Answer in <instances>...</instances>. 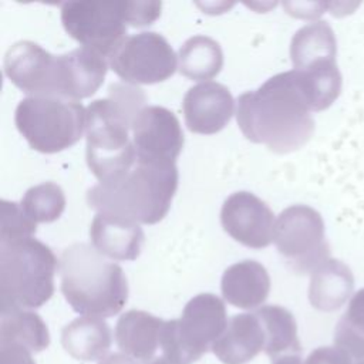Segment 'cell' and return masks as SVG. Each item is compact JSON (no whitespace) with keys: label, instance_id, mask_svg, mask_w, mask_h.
<instances>
[{"label":"cell","instance_id":"1","mask_svg":"<svg viewBox=\"0 0 364 364\" xmlns=\"http://www.w3.org/2000/svg\"><path fill=\"white\" fill-rule=\"evenodd\" d=\"M311 112L291 70L270 77L255 91L243 92L237 98L236 119L249 141L276 154H289L313 136Z\"/></svg>","mask_w":364,"mask_h":364},{"label":"cell","instance_id":"2","mask_svg":"<svg viewBox=\"0 0 364 364\" xmlns=\"http://www.w3.org/2000/svg\"><path fill=\"white\" fill-rule=\"evenodd\" d=\"M144 90L128 82H112L105 98L90 102L87 112L88 168L98 182H108L129 171L136 162L132 125L146 107Z\"/></svg>","mask_w":364,"mask_h":364},{"label":"cell","instance_id":"3","mask_svg":"<svg viewBox=\"0 0 364 364\" xmlns=\"http://www.w3.org/2000/svg\"><path fill=\"white\" fill-rule=\"evenodd\" d=\"M176 188L175 164L136 161L121 176L90 188L87 203L97 213L154 225L166 216Z\"/></svg>","mask_w":364,"mask_h":364},{"label":"cell","instance_id":"4","mask_svg":"<svg viewBox=\"0 0 364 364\" xmlns=\"http://www.w3.org/2000/svg\"><path fill=\"white\" fill-rule=\"evenodd\" d=\"M60 287L74 311L88 317H112L128 300L124 270L92 245L73 243L58 259Z\"/></svg>","mask_w":364,"mask_h":364},{"label":"cell","instance_id":"5","mask_svg":"<svg viewBox=\"0 0 364 364\" xmlns=\"http://www.w3.org/2000/svg\"><path fill=\"white\" fill-rule=\"evenodd\" d=\"M58 260L36 237L0 243V311L41 307L54 293Z\"/></svg>","mask_w":364,"mask_h":364},{"label":"cell","instance_id":"6","mask_svg":"<svg viewBox=\"0 0 364 364\" xmlns=\"http://www.w3.org/2000/svg\"><path fill=\"white\" fill-rule=\"evenodd\" d=\"M14 124L33 149L55 154L81 139L87 127V112L75 100L34 95L18 102Z\"/></svg>","mask_w":364,"mask_h":364},{"label":"cell","instance_id":"7","mask_svg":"<svg viewBox=\"0 0 364 364\" xmlns=\"http://www.w3.org/2000/svg\"><path fill=\"white\" fill-rule=\"evenodd\" d=\"M226 307L220 297L200 293L183 307L182 316L164 323L161 336L162 357L173 364L198 361L228 326Z\"/></svg>","mask_w":364,"mask_h":364},{"label":"cell","instance_id":"8","mask_svg":"<svg viewBox=\"0 0 364 364\" xmlns=\"http://www.w3.org/2000/svg\"><path fill=\"white\" fill-rule=\"evenodd\" d=\"M273 242L287 266L299 274L313 273L330 259L321 215L307 205H291L280 212Z\"/></svg>","mask_w":364,"mask_h":364},{"label":"cell","instance_id":"9","mask_svg":"<svg viewBox=\"0 0 364 364\" xmlns=\"http://www.w3.org/2000/svg\"><path fill=\"white\" fill-rule=\"evenodd\" d=\"M64 30L107 60L127 38L125 0H77L61 4Z\"/></svg>","mask_w":364,"mask_h":364},{"label":"cell","instance_id":"10","mask_svg":"<svg viewBox=\"0 0 364 364\" xmlns=\"http://www.w3.org/2000/svg\"><path fill=\"white\" fill-rule=\"evenodd\" d=\"M109 68L128 84H156L173 75L178 55L166 38L154 31L128 36L108 57Z\"/></svg>","mask_w":364,"mask_h":364},{"label":"cell","instance_id":"11","mask_svg":"<svg viewBox=\"0 0 364 364\" xmlns=\"http://www.w3.org/2000/svg\"><path fill=\"white\" fill-rule=\"evenodd\" d=\"M4 73L28 97L67 98L64 55H53L34 41L23 40L9 47L4 55Z\"/></svg>","mask_w":364,"mask_h":364},{"label":"cell","instance_id":"12","mask_svg":"<svg viewBox=\"0 0 364 364\" xmlns=\"http://www.w3.org/2000/svg\"><path fill=\"white\" fill-rule=\"evenodd\" d=\"M136 161L175 164L183 148V134L176 115L158 105L145 107L132 125Z\"/></svg>","mask_w":364,"mask_h":364},{"label":"cell","instance_id":"13","mask_svg":"<svg viewBox=\"0 0 364 364\" xmlns=\"http://www.w3.org/2000/svg\"><path fill=\"white\" fill-rule=\"evenodd\" d=\"M223 230L236 242L252 249L267 247L273 242L274 215L272 209L247 191L226 198L220 209Z\"/></svg>","mask_w":364,"mask_h":364},{"label":"cell","instance_id":"14","mask_svg":"<svg viewBox=\"0 0 364 364\" xmlns=\"http://www.w3.org/2000/svg\"><path fill=\"white\" fill-rule=\"evenodd\" d=\"M185 124L191 132L210 135L223 129L230 121L235 101L228 87L205 81L191 87L183 97Z\"/></svg>","mask_w":364,"mask_h":364},{"label":"cell","instance_id":"15","mask_svg":"<svg viewBox=\"0 0 364 364\" xmlns=\"http://www.w3.org/2000/svg\"><path fill=\"white\" fill-rule=\"evenodd\" d=\"M266 334L256 313L233 316L223 334L213 343L212 351L223 364H246L262 350L264 351Z\"/></svg>","mask_w":364,"mask_h":364},{"label":"cell","instance_id":"16","mask_svg":"<svg viewBox=\"0 0 364 364\" xmlns=\"http://www.w3.org/2000/svg\"><path fill=\"white\" fill-rule=\"evenodd\" d=\"M90 237L92 246L109 260H135L145 236L139 223L97 213L90 226Z\"/></svg>","mask_w":364,"mask_h":364},{"label":"cell","instance_id":"17","mask_svg":"<svg viewBox=\"0 0 364 364\" xmlns=\"http://www.w3.org/2000/svg\"><path fill=\"white\" fill-rule=\"evenodd\" d=\"M164 320L142 310H128L117 321L115 341L127 355L151 364L161 348Z\"/></svg>","mask_w":364,"mask_h":364},{"label":"cell","instance_id":"18","mask_svg":"<svg viewBox=\"0 0 364 364\" xmlns=\"http://www.w3.org/2000/svg\"><path fill=\"white\" fill-rule=\"evenodd\" d=\"M223 299L239 309L250 310L262 306L270 291V277L256 260H242L229 266L222 276Z\"/></svg>","mask_w":364,"mask_h":364},{"label":"cell","instance_id":"19","mask_svg":"<svg viewBox=\"0 0 364 364\" xmlns=\"http://www.w3.org/2000/svg\"><path fill=\"white\" fill-rule=\"evenodd\" d=\"M354 290V276L347 264L327 259L313 273L309 286L310 304L320 311L338 310Z\"/></svg>","mask_w":364,"mask_h":364},{"label":"cell","instance_id":"20","mask_svg":"<svg viewBox=\"0 0 364 364\" xmlns=\"http://www.w3.org/2000/svg\"><path fill=\"white\" fill-rule=\"evenodd\" d=\"M64 350L81 361H95L107 357L112 337L108 324L98 317L74 318L61 331Z\"/></svg>","mask_w":364,"mask_h":364},{"label":"cell","instance_id":"21","mask_svg":"<svg viewBox=\"0 0 364 364\" xmlns=\"http://www.w3.org/2000/svg\"><path fill=\"white\" fill-rule=\"evenodd\" d=\"M336 37L327 21L318 20L299 28L290 43L293 70H304L316 64L336 61Z\"/></svg>","mask_w":364,"mask_h":364},{"label":"cell","instance_id":"22","mask_svg":"<svg viewBox=\"0 0 364 364\" xmlns=\"http://www.w3.org/2000/svg\"><path fill=\"white\" fill-rule=\"evenodd\" d=\"M223 65V53L219 43L208 36L188 38L178 51L179 73L198 81H206L218 75Z\"/></svg>","mask_w":364,"mask_h":364},{"label":"cell","instance_id":"23","mask_svg":"<svg viewBox=\"0 0 364 364\" xmlns=\"http://www.w3.org/2000/svg\"><path fill=\"white\" fill-rule=\"evenodd\" d=\"M264 328L266 346L264 353L270 360L301 353V346L297 337V324L293 314L282 306H262L255 311Z\"/></svg>","mask_w":364,"mask_h":364},{"label":"cell","instance_id":"24","mask_svg":"<svg viewBox=\"0 0 364 364\" xmlns=\"http://www.w3.org/2000/svg\"><path fill=\"white\" fill-rule=\"evenodd\" d=\"M293 71L311 111H323L328 108L340 95L341 74L336 61H327Z\"/></svg>","mask_w":364,"mask_h":364},{"label":"cell","instance_id":"25","mask_svg":"<svg viewBox=\"0 0 364 364\" xmlns=\"http://www.w3.org/2000/svg\"><path fill=\"white\" fill-rule=\"evenodd\" d=\"M0 341L16 343L33 353L46 350L50 344V334L43 318L30 310L1 313Z\"/></svg>","mask_w":364,"mask_h":364},{"label":"cell","instance_id":"26","mask_svg":"<svg viewBox=\"0 0 364 364\" xmlns=\"http://www.w3.org/2000/svg\"><path fill=\"white\" fill-rule=\"evenodd\" d=\"M334 344L347 351L357 361L364 360V289L350 300L334 330Z\"/></svg>","mask_w":364,"mask_h":364},{"label":"cell","instance_id":"27","mask_svg":"<svg viewBox=\"0 0 364 364\" xmlns=\"http://www.w3.org/2000/svg\"><path fill=\"white\" fill-rule=\"evenodd\" d=\"M23 210L36 223L57 220L65 209V195L54 182H43L30 188L21 202Z\"/></svg>","mask_w":364,"mask_h":364},{"label":"cell","instance_id":"28","mask_svg":"<svg viewBox=\"0 0 364 364\" xmlns=\"http://www.w3.org/2000/svg\"><path fill=\"white\" fill-rule=\"evenodd\" d=\"M37 223L23 210L20 203L3 199L0 202V243L33 237Z\"/></svg>","mask_w":364,"mask_h":364},{"label":"cell","instance_id":"29","mask_svg":"<svg viewBox=\"0 0 364 364\" xmlns=\"http://www.w3.org/2000/svg\"><path fill=\"white\" fill-rule=\"evenodd\" d=\"M127 21L131 27H145L152 24L162 10L161 1H131L125 0Z\"/></svg>","mask_w":364,"mask_h":364},{"label":"cell","instance_id":"30","mask_svg":"<svg viewBox=\"0 0 364 364\" xmlns=\"http://www.w3.org/2000/svg\"><path fill=\"white\" fill-rule=\"evenodd\" d=\"M304 364H353L351 355L340 347H318L306 358Z\"/></svg>","mask_w":364,"mask_h":364},{"label":"cell","instance_id":"31","mask_svg":"<svg viewBox=\"0 0 364 364\" xmlns=\"http://www.w3.org/2000/svg\"><path fill=\"white\" fill-rule=\"evenodd\" d=\"M0 364H36L33 351L27 347L0 341Z\"/></svg>","mask_w":364,"mask_h":364},{"label":"cell","instance_id":"32","mask_svg":"<svg viewBox=\"0 0 364 364\" xmlns=\"http://www.w3.org/2000/svg\"><path fill=\"white\" fill-rule=\"evenodd\" d=\"M330 4L327 3H306V1H284L283 7L286 11L294 17H301V18H314L318 17L326 7Z\"/></svg>","mask_w":364,"mask_h":364},{"label":"cell","instance_id":"33","mask_svg":"<svg viewBox=\"0 0 364 364\" xmlns=\"http://www.w3.org/2000/svg\"><path fill=\"white\" fill-rule=\"evenodd\" d=\"M98 364H141V363L127 355L125 353H111L107 357H104Z\"/></svg>","mask_w":364,"mask_h":364},{"label":"cell","instance_id":"34","mask_svg":"<svg viewBox=\"0 0 364 364\" xmlns=\"http://www.w3.org/2000/svg\"><path fill=\"white\" fill-rule=\"evenodd\" d=\"M272 364H303L301 361V353H293V354H286L277 358L270 360Z\"/></svg>","mask_w":364,"mask_h":364},{"label":"cell","instance_id":"35","mask_svg":"<svg viewBox=\"0 0 364 364\" xmlns=\"http://www.w3.org/2000/svg\"><path fill=\"white\" fill-rule=\"evenodd\" d=\"M151 364H173V363H171V361H168L166 358H164L162 355L161 357H156Z\"/></svg>","mask_w":364,"mask_h":364},{"label":"cell","instance_id":"36","mask_svg":"<svg viewBox=\"0 0 364 364\" xmlns=\"http://www.w3.org/2000/svg\"><path fill=\"white\" fill-rule=\"evenodd\" d=\"M355 364H364V360H363V361H357Z\"/></svg>","mask_w":364,"mask_h":364}]
</instances>
